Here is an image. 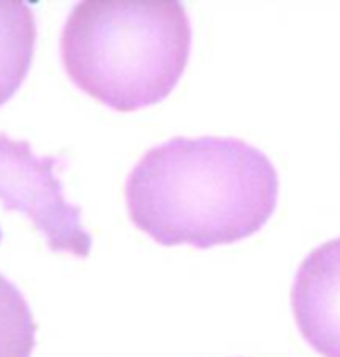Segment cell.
Wrapping results in <instances>:
<instances>
[{
    "label": "cell",
    "instance_id": "6da1fadb",
    "mask_svg": "<svg viewBox=\"0 0 340 357\" xmlns=\"http://www.w3.org/2000/svg\"><path fill=\"white\" fill-rule=\"evenodd\" d=\"M278 175L241 139L177 137L146 151L127 178L132 223L161 245L241 241L275 213Z\"/></svg>",
    "mask_w": 340,
    "mask_h": 357
},
{
    "label": "cell",
    "instance_id": "7a4b0ae2",
    "mask_svg": "<svg viewBox=\"0 0 340 357\" xmlns=\"http://www.w3.org/2000/svg\"><path fill=\"white\" fill-rule=\"evenodd\" d=\"M193 26L177 0H82L60 36L66 75L116 111L166 97L180 81Z\"/></svg>",
    "mask_w": 340,
    "mask_h": 357
},
{
    "label": "cell",
    "instance_id": "3957f363",
    "mask_svg": "<svg viewBox=\"0 0 340 357\" xmlns=\"http://www.w3.org/2000/svg\"><path fill=\"white\" fill-rule=\"evenodd\" d=\"M60 157H38L26 141L0 132V201L6 211L24 213L47 237L52 251L86 257L92 239L81 225V209L70 205L56 177Z\"/></svg>",
    "mask_w": 340,
    "mask_h": 357
},
{
    "label": "cell",
    "instance_id": "277c9868",
    "mask_svg": "<svg viewBox=\"0 0 340 357\" xmlns=\"http://www.w3.org/2000/svg\"><path fill=\"white\" fill-rule=\"evenodd\" d=\"M292 311L308 345L324 357H340V237L326 241L298 267Z\"/></svg>",
    "mask_w": 340,
    "mask_h": 357
},
{
    "label": "cell",
    "instance_id": "5b68a950",
    "mask_svg": "<svg viewBox=\"0 0 340 357\" xmlns=\"http://www.w3.org/2000/svg\"><path fill=\"white\" fill-rule=\"evenodd\" d=\"M36 45V20L29 2L0 0V107L26 79Z\"/></svg>",
    "mask_w": 340,
    "mask_h": 357
},
{
    "label": "cell",
    "instance_id": "8992f818",
    "mask_svg": "<svg viewBox=\"0 0 340 357\" xmlns=\"http://www.w3.org/2000/svg\"><path fill=\"white\" fill-rule=\"evenodd\" d=\"M36 324L24 295L0 275V357H31Z\"/></svg>",
    "mask_w": 340,
    "mask_h": 357
}]
</instances>
